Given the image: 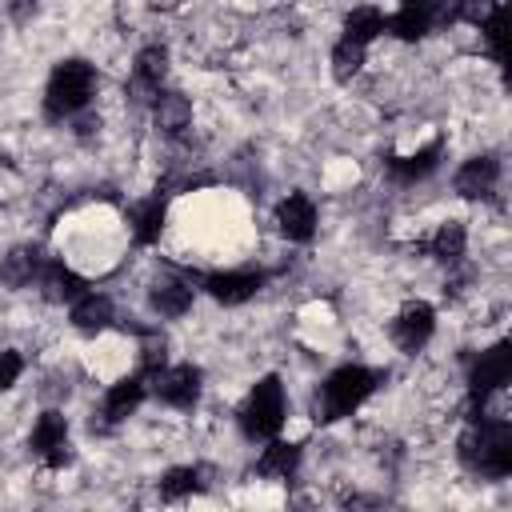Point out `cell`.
Listing matches in <instances>:
<instances>
[{
    "label": "cell",
    "mask_w": 512,
    "mask_h": 512,
    "mask_svg": "<svg viewBox=\"0 0 512 512\" xmlns=\"http://www.w3.org/2000/svg\"><path fill=\"white\" fill-rule=\"evenodd\" d=\"M376 384H380V372H372V368H364V364H344V368H336V372L320 384V392H316V400H312V416H316L320 424H332V420H340V416H352V412L376 392Z\"/></svg>",
    "instance_id": "cell-1"
},
{
    "label": "cell",
    "mask_w": 512,
    "mask_h": 512,
    "mask_svg": "<svg viewBox=\"0 0 512 512\" xmlns=\"http://www.w3.org/2000/svg\"><path fill=\"white\" fill-rule=\"evenodd\" d=\"M460 460L464 468L480 476H508L512 472V428L504 420H472V428L460 436Z\"/></svg>",
    "instance_id": "cell-2"
},
{
    "label": "cell",
    "mask_w": 512,
    "mask_h": 512,
    "mask_svg": "<svg viewBox=\"0 0 512 512\" xmlns=\"http://www.w3.org/2000/svg\"><path fill=\"white\" fill-rule=\"evenodd\" d=\"M96 92V68L88 60H64L52 68L48 76V88H44V112L52 120H64V116H76Z\"/></svg>",
    "instance_id": "cell-3"
},
{
    "label": "cell",
    "mask_w": 512,
    "mask_h": 512,
    "mask_svg": "<svg viewBox=\"0 0 512 512\" xmlns=\"http://www.w3.org/2000/svg\"><path fill=\"white\" fill-rule=\"evenodd\" d=\"M240 428L248 440H272L284 428V384L280 376H260L240 408Z\"/></svg>",
    "instance_id": "cell-4"
},
{
    "label": "cell",
    "mask_w": 512,
    "mask_h": 512,
    "mask_svg": "<svg viewBox=\"0 0 512 512\" xmlns=\"http://www.w3.org/2000/svg\"><path fill=\"white\" fill-rule=\"evenodd\" d=\"M200 368L196 364H172L152 372V392L172 408H192L200 400Z\"/></svg>",
    "instance_id": "cell-5"
},
{
    "label": "cell",
    "mask_w": 512,
    "mask_h": 512,
    "mask_svg": "<svg viewBox=\"0 0 512 512\" xmlns=\"http://www.w3.org/2000/svg\"><path fill=\"white\" fill-rule=\"evenodd\" d=\"M432 328H436V312H432V304L412 300V304H404L400 316L392 320V340H396L404 352H420V348L432 340Z\"/></svg>",
    "instance_id": "cell-6"
},
{
    "label": "cell",
    "mask_w": 512,
    "mask_h": 512,
    "mask_svg": "<svg viewBox=\"0 0 512 512\" xmlns=\"http://www.w3.org/2000/svg\"><path fill=\"white\" fill-rule=\"evenodd\" d=\"M508 376H512V352H508V344L500 340V344H492L488 352H480V360H476V364H472V372H468L472 400H484L488 392L504 388V384H508Z\"/></svg>",
    "instance_id": "cell-7"
},
{
    "label": "cell",
    "mask_w": 512,
    "mask_h": 512,
    "mask_svg": "<svg viewBox=\"0 0 512 512\" xmlns=\"http://www.w3.org/2000/svg\"><path fill=\"white\" fill-rule=\"evenodd\" d=\"M196 280H200L204 292H208L212 300H220V304H244V300H252V296L260 292V284H264V276L252 272V268H240V272H208V276H196Z\"/></svg>",
    "instance_id": "cell-8"
},
{
    "label": "cell",
    "mask_w": 512,
    "mask_h": 512,
    "mask_svg": "<svg viewBox=\"0 0 512 512\" xmlns=\"http://www.w3.org/2000/svg\"><path fill=\"white\" fill-rule=\"evenodd\" d=\"M276 224H280V232H284L288 240L308 244L312 232H316V204H312L304 192H288V196L280 200V208H276Z\"/></svg>",
    "instance_id": "cell-9"
},
{
    "label": "cell",
    "mask_w": 512,
    "mask_h": 512,
    "mask_svg": "<svg viewBox=\"0 0 512 512\" xmlns=\"http://www.w3.org/2000/svg\"><path fill=\"white\" fill-rule=\"evenodd\" d=\"M496 180H500V160L496 156H472V160H464L456 168L452 184H456V192L464 200H480V196H488L496 188Z\"/></svg>",
    "instance_id": "cell-10"
},
{
    "label": "cell",
    "mask_w": 512,
    "mask_h": 512,
    "mask_svg": "<svg viewBox=\"0 0 512 512\" xmlns=\"http://www.w3.org/2000/svg\"><path fill=\"white\" fill-rule=\"evenodd\" d=\"M36 280H40V292H44V300H52V304L76 300V296L84 292V280H80L72 268H64L60 260H44Z\"/></svg>",
    "instance_id": "cell-11"
},
{
    "label": "cell",
    "mask_w": 512,
    "mask_h": 512,
    "mask_svg": "<svg viewBox=\"0 0 512 512\" xmlns=\"http://www.w3.org/2000/svg\"><path fill=\"white\" fill-rule=\"evenodd\" d=\"M40 264H44L40 248H36V244H20V248H12V252L0 260V284L24 288V284H32V280L40 276Z\"/></svg>",
    "instance_id": "cell-12"
},
{
    "label": "cell",
    "mask_w": 512,
    "mask_h": 512,
    "mask_svg": "<svg viewBox=\"0 0 512 512\" xmlns=\"http://www.w3.org/2000/svg\"><path fill=\"white\" fill-rule=\"evenodd\" d=\"M152 116H156V128H160V132L180 136V132L192 124V104H188V96H180V92H156V96H152Z\"/></svg>",
    "instance_id": "cell-13"
},
{
    "label": "cell",
    "mask_w": 512,
    "mask_h": 512,
    "mask_svg": "<svg viewBox=\"0 0 512 512\" xmlns=\"http://www.w3.org/2000/svg\"><path fill=\"white\" fill-rule=\"evenodd\" d=\"M440 152H444V140H432L428 148H420L412 156H396V160H388V176L400 180V184H416L440 164Z\"/></svg>",
    "instance_id": "cell-14"
},
{
    "label": "cell",
    "mask_w": 512,
    "mask_h": 512,
    "mask_svg": "<svg viewBox=\"0 0 512 512\" xmlns=\"http://www.w3.org/2000/svg\"><path fill=\"white\" fill-rule=\"evenodd\" d=\"M164 72H168V52H164L160 44H152V48H144V52L136 56V68H132V88H136V92H144L140 100H148V96H156V92H160Z\"/></svg>",
    "instance_id": "cell-15"
},
{
    "label": "cell",
    "mask_w": 512,
    "mask_h": 512,
    "mask_svg": "<svg viewBox=\"0 0 512 512\" xmlns=\"http://www.w3.org/2000/svg\"><path fill=\"white\" fill-rule=\"evenodd\" d=\"M72 324L80 332H104L112 324V300L104 292H80L76 304H72Z\"/></svg>",
    "instance_id": "cell-16"
},
{
    "label": "cell",
    "mask_w": 512,
    "mask_h": 512,
    "mask_svg": "<svg viewBox=\"0 0 512 512\" xmlns=\"http://www.w3.org/2000/svg\"><path fill=\"white\" fill-rule=\"evenodd\" d=\"M140 400H144V376H124V380H116V384L108 388V396H104V420L116 424V420L132 416V412L140 408Z\"/></svg>",
    "instance_id": "cell-17"
},
{
    "label": "cell",
    "mask_w": 512,
    "mask_h": 512,
    "mask_svg": "<svg viewBox=\"0 0 512 512\" xmlns=\"http://www.w3.org/2000/svg\"><path fill=\"white\" fill-rule=\"evenodd\" d=\"M148 304L160 312V316H184L192 308V284L188 280H164L148 292Z\"/></svg>",
    "instance_id": "cell-18"
},
{
    "label": "cell",
    "mask_w": 512,
    "mask_h": 512,
    "mask_svg": "<svg viewBox=\"0 0 512 512\" xmlns=\"http://www.w3.org/2000/svg\"><path fill=\"white\" fill-rule=\"evenodd\" d=\"M296 464H300V448L296 444H284V440H272L260 452V460H256V476H280V480H288L296 472Z\"/></svg>",
    "instance_id": "cell-19"
},
{
    "label": "cell",
    "mask_w": 512,
    "mask_h": 512,
    "mask_svg": "<svg viewBox=\"0 0 512 512\" xmlns=\"http://www.w3.org/2000/svg\"><path fill=\"white\" fill-rule=\"evenodd\" d=\"M380 32H384V12H380V8H372V4L352 8V12H348V20H344V40H352V44H364V48H368Z\"/></svg>",
    "instance_id": "cell-20"
},
{
    "label": "cell",
    "mask_w": 512,
    "mask_h": 512,
    "mask_svg": "<svg viewBox=\"0 0 512 512\" xmlns=\"http://www.w3.org/2000/svg\"><path fill=\"white\" fill-rule=\"evenodd\" d=\"M464 244H468L464 224H460V220H448V224H440L436 236L428 240V252H432L440 264H456V260L464 256Z\"/></svg>",
    "instance_id": "cell-21"
},
{
    "label": "cell",
    "mask_w": 512,
    "mask_h": 512,
    "mask_svg": "<svg viewBox=\"0 0 512 512\" xmlns=\"http://www.w3.org/2000/svg\"><path fill=\"white\" fill-rule=\"evenodd\" d=\"M160 228H164V196H152L148 204H140L132 212V236H136V244H156Z\"/></svg>",
    "instance_id": "cell-22"
},
{
    "label": "cell",
    "mask_w": 512,
    "mask_h": 512,
    "mask_svg": "<svg viewBox=\"0 0 512 512\" xmlns=\"http://www.w3.org/2000/svg\"><path fill=\"white\" fill-rule=\"evenodd\" d=\"M64 440H68V420H64L60 412H44V416L36 420V428H32L28 448H32L36 456H44L48 448H56V444H64Z\"/></svg>",
    "instance_id": "cell-23"
},
{
    "label": "cell",
    "mask_w": 512,
    "mask_h": 512,
    "mask_svg": "<svg viewBox=\"0 0 512 512\" xmlns=\"http://www.w3.org/2000/svg\"><path fill=\"white\" fill-rule=\"evenodd\" d=\"M200 488V468H168L160 480V496L164 500H184Z\"/></svg>",
    "instance_id": "cell-24"
},
{
    "label": "cell",
    "mask_w": 512,
    "mask_h": 512,
    "mask_svg": "<svg viewBox=\"0 0 512 512\" xmlns=\"http://www.w3.org/2000/svg\"><path fill=\"white\" fill-rule=\"evenodd\" d=\"M364 64V44H352V40H340L332 48V76L336 80H352Z\"/></svg>",
    "instance_id": "cell-25"
},
{
    "label": "cell",
    "mask_w": 512,
    "mask_h": 512,
    "mask_svg": "<svg viewBox=\"0 0 512 512\" xmlns=\"http://www.w3.org/2000/svg\"><path fill=\"white\" fill-rule=\"evenodd\" d=\"M496 12H500V0H456L452 20H464V24H472V28H484Z\"/></svg>",
    "instance_id": "cell-26"
},
{
    "label": "cell",
    "mask_w": 512,
    "mask_h": 512,
    "mask_svg": "<svg viewBox=\"0 0 512 512\" xmlns=\"http://www.w3.org/2000/svg\"><path fill=\"white\" fill-rule=\"evenodd\" d=\"M164 360H168V344H164V336L148 332V336H144V348H140V368H144V376L160 372Z\"/></svg>",
    "instance_id": "cell-27"
},
{
    "label": "cell",
    "mask_w": 512,
    "mask_h": 512,
    "mask_svg": "<svg viewBox=\"0 0 512 512\" xmlns=\"http://www.w3.org/2000/svg\"><path fill=\"white\" fill-rule=\"evenodd\" d=\"M20 372H24V356L16 348H4L0 352V392H8L20 380Z\"/></svg>",
    "instance_id": "cell-28"
},
{
    "label": "cell",
    "mask_w": 512,
    "mask_h": 512,
    "mask_svg": "<svg viewBox=\"0 0 512 512\" xmlns=\"http://www.w3.org/2000/svg\"><path fill=\"white\" fill-rule=\"evenodd\" d=\"M480 32H484V44H488L492 60L500 64V60H504V16L496 12V16H492V20H488V24L480 28Z\"/></svg>",
    "instance_id": "cell-29"
},
{
    "label": "cell",
    "mask_w": 512,
    "mask_h": 512,
    "mask_svg": "<svg viewBox=\"0 0 512 512\" xmlns=\"http://www.w3.org/2000/svg\"><path fill=\"white\" fill-rule=\"evenodd\" d=\"M36 4H40V0H8V12H12V20L24 24V20L36 12Z\"/></svg>",
    "instance_id": "cell-30"
},
{
    "label": "cell",
    "mask_w": 512,
    "mask_h": 512,
    "mask_svg": "<svg viewBox=\"0 0 512 512\" xmlns=\"http://www.w3.org/2000/svg\"><path fill=\"white\" fill-rule=\"evenodd\" d=\"M180 0H148V8H156V12H172Z\"/></svg>",
    "instance_id": "cell-31"
}]
</instances>
